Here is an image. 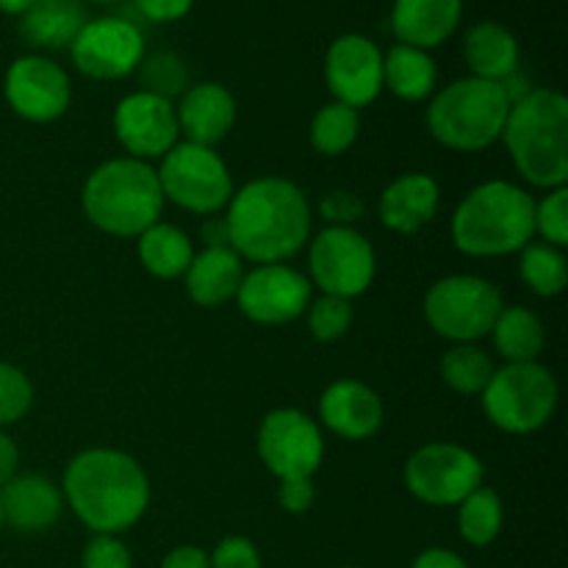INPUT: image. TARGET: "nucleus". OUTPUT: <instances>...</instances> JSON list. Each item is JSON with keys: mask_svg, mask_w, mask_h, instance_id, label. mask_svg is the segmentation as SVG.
Returning <instances> with one entry per match:
<instances>
[{"mask_svg": "<svg viewBox=\"0 0 568 568\" xmlns=\"http://www.w3.org/2000/svg\"><path fill=\"white\" fill-rule=\"evenodd\" d=\"M136 72L139 81H142V92L159 94L164 100H172L186 92L189 70L181 55L172 53V50H155L150 55L144 53Z\"/></svg>", "mask_w": 568, "mask_h": 568, "instance_id": "nucleus-33", "label": "nucleus"}, {"mask_svg": "<svg viewBox=\"0 0 568 568\" xmlns=\"http://www.w3.org/2000/svg\"><path fill=\"white\" fill-rule=\"evenodd\" d=\"M136 255L139 264L153 277L175 281V277L186 275L194 258V247L192 239L181 227L170 225V222H155L136 236Z\"/></svg>", "mask_w": 568, "mask_h": 568, "instance_id": "nucleus-26", "label": "nucleus"}, {"mask_svg": "<svg viewBox=\"0 0 568 568\" xmlns=\"http://www.w3.org/2000/svg\"><path fill=\"white\" fill-rule=\"evenodd\" d=\"M353 327V300L322 294L308 305V331L316 342H338Z\"/></svg>", "mask_w": 568, "mask_h": 568, "instance_id": "nucleus-34", "label": "nucleus"}, {"mask_svg": "<svg viewBox=\"0 0 568 568\" xmlns=\"http://www.w3.org/2000/svg\"><path fill=\"white\" fill-rule=\"evenodd\" d=\"M0 527H3V510H0Z\"/></svg>", "mask_w": 568, "mask_h": 568, "instance_id": "nucleus-48", "label": "nucleus"}, {"mask_svg": "<svg viewBox=\"0 0 568 568\" xmlns=\"http://www.w3.org/2000/svg\"><path fill=\"white\" fill-rule=\"evenodd\" d=\"M442 189L425 172H405L397 181L388 183L381 194L377 214L388 231L416 233L436 216Z\"/></svg>", "mask_w": 568, "mask_h": 568, "instance_id": "nucleus-22", "label": "nucleus"}, {"mask_svg": "<svg viewBox=\"0 0 568 568\" xmlns=\"http://www.w3.org/2000/svg\"><path fill=\"white\" fill-rule=\"evenodd\" d=\"M488 336L494 338V347L508 364L538 361V355L544 353V344H547L541 316L532 314L525 305H510V308L499 311Z\"/></svg>", "mask_w": 568, "mask_h": 568, "instance_id": "nucleus-28", "label": "nucleus"}, {"mask_svg": "<svg viewBox=\"0 0 568 568\" xmlns=\"http://www.w3.org/2000/svg\"><path fill=\"white\" fill-rule=\"evenodd\" d=\"M6 103L28 122H53L70 109L72 89L67 72L44 55H22L11 61L3 81Z\"/></svg>", "mask_w": 568, "mask_h": 568, "instance_id": "nucleus-15", "label": "nucleus"}, {"mask_svg": "<svg viewBox=\"0 0 568 568\" xmlns=\"http://www.w3.org/2000/svg\"><path fill=\"white\" fill-rule=\"evenodd\" d=\"M175 116L183 142L216 148L236 125V98L222 83H197L181 94Z\"/></svg>", "mask_w": 568, "mask_h": 568, "instance_id": "nucleus-19", "label": "nucleus"}, {"mask_svg": "<svg viewBox=\"0 0 568 568\" xmlns=\"http://www.w3.org/2000/svg\"><path fill=\"white\" fill-rule=\"evenodd\" d=\"M33 386L26 372L0 361V427L14 425L31 410Z\"/></svg>", "mask_w": 568, "mask_h": 568, "instance_id": "nucleus-35", "label": "nucleus"}, {"mask_svg": "<svg viewBox=\"0 0 568 568\" xmlns=\"http://www.w3.org/2000/svg\"><path fill=\"white\" fill-rule=\"evenodd\" d=\"M414 568H469V566H466V560L460 558V555L449 552V549H442V547H433V549H425V552L414 560Z\"/></svg>", "mask_w": 568, "mask_h": 568, "instance_id": "nucleus-43", "label": "nucleus"}, {"mask_svg": "<svg viewBox=\"0 0 568 568\" xmlns=\"http://www.w3.org/2000/svg\"><path fill=\"white\" fill-rule=\"evenodd\" d=\"M211 568H261V555L250 538L227 536L209 555Z\"/></svg>", "mask_w": 568, "mask_h": 568, "instance_id": "nucleus-37", "label": "nucleus"}, {"mask_svg": "<svg viewBox=\"0 0 568 568\" xmlns=\"http://www.w3.org/2000/svg\"><path fill=\"white\" fill-rule=\"evenodd\" d=\"M320 211L331 225L353 227V222H358L364 216V200L358 194L347 192V189H333V192H327L322 197Z\"/></svg>", "mask_w": 568, "mask_h": 568, "instance_id": "nucleus-39", "label": "nucleus"}, {"mask_svg": "<svg viewBox=\"0 0 568 568\" xmlns=\"http://www.w3.org/2000/svg\"><path fill=\"white\" fill-rule=\"evenodd\" d=\"M31 3H33V0H0V11H3V14L20 17L22 11H26Z\"/></svg>", "mask_w": 568, "mask_h": 568, "instance_id": "nucleus-46", "label": "nucleus"}, {"mask_svg": "<svg viewBox=\"0 0 568 568\" xmlns=\"http://www.w3.org/2000/svg\"><path fill=\"white\" fill-rule=\"evenodd\" d=\"M164 200L192 214L211 216L233 197V178L214 148L178 142L155 170Z\"/></svg>", "mask_w": 568, "mask_h": 568, "instance_id": "nucleus-9", "label": "nucleus"}, {"mask_svg": "<svg viewBox=\"0 0 568 568\" xmlns=\"http://www.w3.org/2000/svg\"><path fill=\"white\" fill-rule=\"evenodd\" d=\"M464 55L471 75L483 81L505 83L519 70V42L499 22H477L464 37Z\"/></svg>", "mask_w": 568, "mask_h": 568, "instance_id": "nucleus-25", "label": "nucleus"}, {"mask_svg": "<svg viewBox=\"0 0 568 568\" xmlns=\"http://www.w3.org/2000/svg\"><path fill=\"white\" fill-rule=\"evenodd\" d=\"M258 458L277 480L314 477L325 458L320 425L297 408H277L258 427Z\"/></svg>", "mask_w": 568, "mask_h": 568, "instance_id": "nucleus-12", "label": "nucleus"}, {"mask_svg": "<svg viewBox=\"0 0 568 568\" xmlns=\"http://www.w3.org/2000/svg\"><path fill=\"white\" fill-rule=\"evenodd\" d=\"M83 26L87 9L81 0H33L20 14L22 42L42 50L70 48Z\"/></svg>", "mask_w": 568, "mask_h": 568, "instance_id": "nucleus-24", "label": "nucleus"}, {"mask_svg": "<svg viewBox=\"0 0 568 568\" xmlns=\"http://www.w3.org/2000/svg\"><path fill=\"white\" fill-rule=\"evenodd\" d=\"M150 22H175L192 11L194 0H133Z\"/></svg>", "mask_w": 568, "mask_h": 568, "instance_id": "nucleus-41", "label": "nucleus"}, {"mask_svg": "<svg viewBox=\"0 0 568 568\" xmlns=\"http://www.w3.org/2000/svg\"><path fill=\"white\" fill-rule=\"evenodd\" d=\"M361 133V114L344 103H327L311 120V148L320 155L347 153Z\"/></svg>", "mask_w": 568, "mask_h": 568, "instance_id": "nucleus-31", "label": "nucleus"}, {"mask_svg": "<svg viewBox=\"0 0 568 568\" xmlns=\"http://www.w3.org/2000/svg\"><path fill=\"white\" fill-rule=\"evenodd\" d=\"M505 510L503 499L494 488H475L464 503L458 505V530L471 547H488L503 532Z\"/></svg>", "mask_w": 568, "mask_h": 568, "instance_id": "nucleus-30", "label": "nucleus"}, {"mask_svg": "<svg viewBox=\"0 0 568 568\" xmlns=\"http://www.w3.org/2000/svg\"><path fill=\"white\" fill-rule=\"evenodd\" d=\"M203 242L205 247H231L227 242V227L225 220H209L203 225Z\"/></svg>", "mask_w": 568, "mask_h": 568, "instance_id": "nucleus-45", "label": "nucleus"}, {"mask_svg": "<svg viewBox=\"0 0 568 568\" xmlns=\"http://www.w3.org/2000/svg\"><path fill=\"white\" fill-rule=\"evenodd\" d=\"M316 499L314 477H292V480H281L277 488V503L286 514H308L311 505Z\"/></svg>", "mask_w": 568, "mask_h": 568, "instance_id": "nucleus-40", "label": "nucleus"}, {"mask_svg": "<svg viewBox=\"0 0 568 568\" xmlns=\"http://www.w3.org/2000/svg\"><path fill=\"white\" fill-rule=\"evenodd\" d=\"M164 203L153 166L131 155L94 166L81 194L87 220L98 231L120 239H136L150 225L161 222Z\"/></svg>", "mask_w": 568, "mask_h": 568, "instance_id": "nucleus-5", "label": "nucleus"}, {"mask_svg": "<svg viewBox=\"0 0 568 568\" xmlns=\"http://www.w3.org/2000/svg\"><path fill=\"white\" fill-rule=\"evenodd\" d=\"M183 277H186V294L200 308H220L236 300L244 264L231 247H205L203 253H194Z\"/></svg>", "mask_w": 568, "mask_h": 568, "instance_id": "nucleus-23", "label": "nucleus"}, {"mask_svg": "<svg viewBox=\"0 0 568 568\" xmlns=\"http://www.w3.org/2000/svg\"><path fill=\"white\" fill-rule=\"evenodd\" d=\"M325 81L336 103L364 109L383 92V53L369 37L344 33L327 48Z\"/></svg>", "mask_w": 568, "mask_h": 568, "instance_id": "nucleus-17", "label": "nucleus"}, {"mask_svg": "<svg viewBox=\"0 0 568 568\" xmlns=\"http://www.w3.org/2000/svg\"><path fill=\"white\" fill-rule=\"evenodd\" d=\"M505 148L527 183L558 189L568 181V100L555 89H530L510 103Z\"/></svg>", "mask_w": 568, "mask_h": 568, "instance_id": "nucleus-4", "label": "nucleus"}, {"mask_svg": "<svg viewBox=\"0 0 568 568\" xmlns=\"http://www.w3.org/2000/svg\"><path fill=\"white\" fill-rule=\"evenodd\" d=\"M17 466H20V449L11 442V436L0 430V488L17 475Z\"/></svg>", "mask_w": 568, "mask_h": 568, "instance_id": "nucleus-44", "label": "nucleus"}, {"mask_svg": "<svg viewBox=\"0 0 568 568\" xmlns=\"http://www.w3.org/2000/svg\"><path fill=\"white\" fill-rule=\"evenodd\" d=\"M114 136L131 159H164L178 144V116L172 100L150 92H131L114 109Z\"/></svg>", "mask_w": 568, "mask_h": 568, "instance_id": "nucleus-16", "label": "nucleus"}, {"mask_svg": "<svg viewBox=\"0 0 568 568\" xmlns=\"http://www.w3.org/2000/svg\"><path fill=\"white\" fill-rule=\"evenodd\" d=\"M64 508V494L44 475H14L0 488L3 525L17 532H42L59 521Z\"/></svg>", "mask_w": 568, "mask_h": 568, "instance_id": "nucleus-20", "label": "nucleus"}, {"mask_svg": "<svg viewBox=\"0 0 568 568\" xmlns=\"http://www.w3.org/2000/svg\"><path fill=\"white\" fill-rule=\"evenodd\" d=\"M460 17L464 0H394L392 28L399 44L430 50L458 31Z\"/></svg>", "mask_w": 568, "mask_h": 568, "instance_id": "nucleus-21", "label": "nucleus"}, {"mask_svg": "<svg viewBox=\"0 0 568 568\" xmlns=\"http://www.w3.org/2000/svg\"><path fill=\"white\" fill-rule=\"evenodd\" d=\"M311 286L333 297L353 300L372 286L377 272L375 247L355 227L327 225L308 247Z\"/></svg>", "mask_w": 568, "mask_h": 568, "instance_id": "nucleus-11", "label": "nucleus"}, {"mask_svg": "<svg viewBox=\"0 0 568 568\" xmlns=\"http://www.w3.org/2000/svg\"><path fill=\"white\" fill-rule=\"evenodd\" d=\"M92 3H103V6H109V3H120V0H92Z\"/></svg>", "mask_w": 568, "mask_h": 568, "instance_id": "nucleus-47", "label": "nucleus"}, {"mask_svg": "<svg viewBox=\"0 0 568 568\" xmlns=\"http://www.w3.org/2000/svg\"><path fill=\"white\" fill-rule=\"evenodd\" d=\"M510 114L505 83L460 78L433 94L427 105V131L438 144L458 153H480L503 139Z\"/></svg>", "mask_w": 568, "mask_h": 568, "instance_id": "nucleus-6", "label": "nucleus"}, {"mask_svg": "<svg viewBox=\"0 0 568 568\" xmlns=\"http://www.w3.org/2000/svg\"><path fill=\"white\" fill-rule=\"evenodd\" d=\"M519 275L538 297H558L568 283V261L564 250L547 242H530L519 253Z\"/></svg>", "mask_w": 568, "mask_h": 568, "instance_id": "nucleus-29", "label": "nucleus"}, {"mask_svg": "<svg viewBox=\"0 0 568 568\" xmlns=\"http://www.w3.org/2000/svg\"><path fill=\"white\" fill-rule=\"evenodd\" d=\"M486 466L471 449L449 442L425 444L405 460V488L419 503L455 508L483 486Z\"/></svg>", "mask_w": 568, "mask_h": 568, "instance_id": "nucleus-10", "label": "nucleus"}, {"mask_svg": "<svg viewBox=\"0 0 568 568\" xmlns=\"http://www.w3.org/2000/svg\"><path fill=\"white\" fill-rule=\"evenodd\" d=\"M161 568H211L209 552L200 547H192V544H183V547H175L164 558Z\"/></svg>", "mask_w": 568, "mask_h": 568, "instance_id": "nucleus-42", "label": "nucleus"}, {"mask_svg": "<svg viewBox=\"0 0 568 568\" xmlns=\"http://www.w3.org/2000/svg\"><path fill=\"white\" fill-rule=\"evenodd\" d=\"M344 568H355V566H344Z\"/></svg>", "mask_w": 568, "mask_h": 568, "instance_id": "nucleus-49", "label": "nucleus"}, {"mask_svg": "<svg viewBox=\"0 0 568 568\" xmlns=\"http://www.w3.org/2000/svg\"><path fill=\"white\" fill-rule=\"evenodd\" d=\"M320 422L347 442H366L381 430L383 403L375 388L344 377L322 392Z\"/></svg>", "mask_w": 568, "mask_h": 568, "instance_id": "nucleus-18", "label": "nucleus"}, {"mask_svg": "<svg viewBox=\"0 0 568 568\" xmlns=\"http://www.w3.org/2000/svg\"><path fill=\"white\" fill-rule=\"evenodd\" d=\"M227 242L253 264H286L308 244L311 205L286 178H255L233 192L225 214Z\"/></svg>", "mask_w": 568, "mask_h": 568, "instance_id": "nucleus-1", "label": "nucleus"}, {"mask_svg": "<svg viewBox=\"0 0 568 568\" xmlns=\"http://www.w3.org/2000/svg\"><path fill=\"white\" fill-rule=\"evenodd\" d=\"M422 308L436 336L455 344H475L491 333L505 305L499 288L486 277L449 275L427 288Z\"/></svg>", "mask_w": 568, "mask_h": 568, "instance_id": "nucleus-8", "label": "nucleus"}, {"mask_svg": "<svg viewBox=\"0 0 568 568\" xmlns=\"http://www.w3.org/2000/svg\"><path fill=\"white\" fill-rule=\"evenodd\" d=\"M83 568H131V552L116 536H92L81 558Z\"/></svg>", "mask_w": 568, "mask_h": 568, "instance_id": "nucleus-38", "label": "nucleus"}, {"mask_svg": "<svg viewBox=\"0 0 568 568\" xmlns=\"http://www.w3.org/2000/svg\"><path fill=\"white\" fill-rule=\"evenodd\" d=\"M480 399L494 427L510 436H527L552 419L558 408V383L538 361L505 364L503 369H494Z\"/></svg>", "mask_w": 568, "mask_h": 568, "instance_id": "nucleus-7", "label": "nucleus"}, {"mask_svg": "<svg viewBox=\"0 0 568 568\" xmlns=\"http://www.w3.org/2000/svg\"><path fill=\"white\" fill-rule=\"evenodd\" d=\"M494 369L497 366H494L491 355L483 353L475 344H455L442 358L444 383L464 397H477L486 392Z\"/></svg>", "mask_w": 568, "mask_h": 568, "instance_id": "nucleus-32", "label": "nucleus"}, {"mask_svg": "<svg viewBox=\"0 0 568 568\" xmlns=\"http://www.w3.org/2000/svg\"><path fill=\"white\" fill-rule=\"evenodd\" d=\"M311 281L288 264H258L244 272L236 303L255 325H288L311 305Z\"/></svg>", "mask_w": 568, "mask_h": 568, "instance_id": "nucleus-14", "label": "nucleus"}, {"mask_svg": "<svg viewBox=\"0 0 568 568\" xmlns=\"http://www.w3.org/2000/svg\"><path fill=\"white\" fill-rule=\"evenodd\" d=\"M536 233L552 247L568 244V189H549L536 203Z\"/></svg>", "mask_w": 568, "mask_h": 568, "instance_id": "nucleus-36", "label": "nucleus"}, {"mask_svg": "<svg viewBox=\"0 0 568 568\" xmlns=\"http://www.w3.org/2000/svg\"><path fill=\"white\" fill-rule=\"evenodd\" d=\"M70 55L92 81H120L142 64L144 37L125 17H98L78 31Z\"/></svg>", "mask_w": 568, "mask_h": 568, "instance_id": "nucleus-13", "label": "nucleus"}, {"mask_svg": "<svg viewBox=\"0 0 568 568\" xmlns=\"http://www.w3.org/2000/svg\"><path fill=\"white\" fill-rule=\"evenodd\" d=\"M438 70L436 61L427 50L408 48V44H394L383 55V87L392 89L405 103H422L436 92Z\"/></svg>", "mask_w": 568, "mask_h": 568, "instance_id": "nucleus-27", "label": "nucleus"}, {"mask_svg": "<svg viewBox=\"0 0 568 568\" xmlns=\"http://www.w3.org/2000/svg\"><path fill=\"white\" fill-rule=\"evenodd\" d=\"M61 494L94 536L131 530L150 505L148 471L122 449H83L67 464Z\"/></svg>", "mask_w": 568, "mask_h": 568, "instance_id": "nucleus-2", "label": "nucleus"}, {"mask_svg": "<svg viewBox=\"0 0 568 568\" xmlns=\"http://www.w3.org/2000/svg\"><path fill=\"white\" fill-rule=\"evenodd\" d=\"M449 233L471 258L521 253L536 236V200L510 181H486L460 200Z\"/></svg>", "mask_w": 568, "mask_h": 568, "instance_id": "nucleus-3", "label": "nucleus"}]
</instances>
